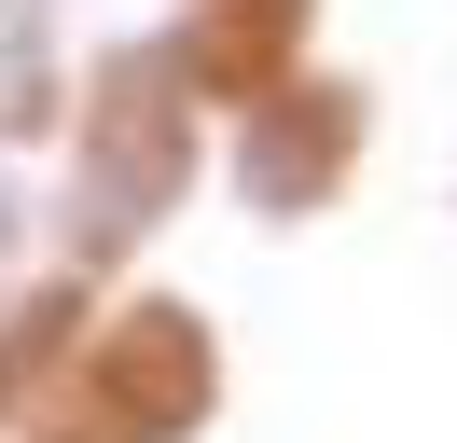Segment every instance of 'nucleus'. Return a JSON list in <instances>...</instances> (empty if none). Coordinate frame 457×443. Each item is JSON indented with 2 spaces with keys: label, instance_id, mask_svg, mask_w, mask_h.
Instances as JSON below:
<instances>
[{
  "label": "nucleus",
  "instance_id": "nucleus-1",
  "mask_svg": "<svg viewBox=\"0 0 457 443\" xmlns=\"http://www.w3.org/2000/svg\"><path fill=\"white\" fill-rule=\"evenodd\" d=\"M180 194V111H167V55L112 70V111H97V153H84V249H125L153 208Z\"/></svg>",
  "mask_w": 457,
  "mask_h": 443
},
{
  "label": "nucleus",
  "instance_id": "nucleus-2",
  "mask_svg": "<svg viewBox=\"0 0 457 443\" xmlns=\"http://www.w3.org/2000/svg\"><path fill=\"white\" fill-rule=\"evenodd\" d=\"M333 166H346V97H291L278 125L250 138V194H263V208H305Z\"/></svg>",
  "mask_w": 457,
  "mask_h": 443
},
{
  "label": "nucleus",
  "instance_id": "nucleus-3",
  "mask_svg": "<svg viewBox=\"0 0 457 443\" xmlns=\"http://www.w3.org/2000/svg\"><path fill=\"white\" fill-rule=\"evenodd\" d=\"M125 415H153V430H167V415H195V388H208V347H195V319H180V305H153L139 332H125Z\"/></svg>",
  "mask_w": 457,
  "mask_h": 443
},
{
  "label": "nucleus",
  "instance_id": "nucleus-4",
  "mask_svg": "<svg viewBox=\"0 0 457 443\" xmlns=\"http://www.w3.org/2000/svg\"><path fill=\"white\" fill-rule=\"evenodd\" d=\"M0 263H14V208H0Z\"/></svg>",
  "mask_w": 457,
  "mask_h": 443
}]
</instances>
